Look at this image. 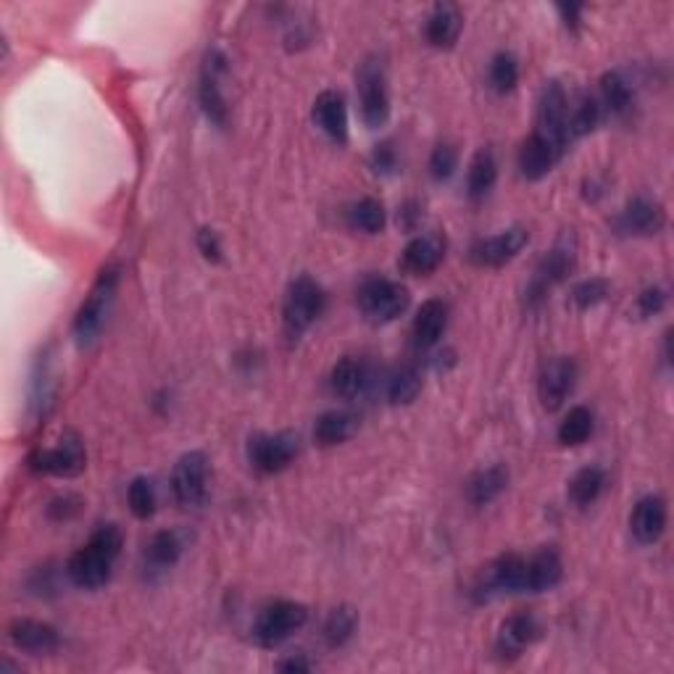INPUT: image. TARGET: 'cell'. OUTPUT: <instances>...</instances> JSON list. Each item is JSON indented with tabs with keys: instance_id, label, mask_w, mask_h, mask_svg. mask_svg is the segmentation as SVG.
Masks as SVG:
<instances>
[{
	"instance_id": "6da1fadb",
	"label": "cell",
	"mask_w": 674,
	"mask_h": 674,
	"mask_svg": "<svg viewBox=\"0 0 674 674\" xmlns=\"http://www.w3.org/2000/svg\"><path fill=\"white\" fill-rule=\"evenodd\" d=\"M124 535L116 524H101L90 540L66 561V577L74 588L98 590L111 579L116 559L122 557Z\"/></svg>"
},
{
	"instance_id": "7a4b0ae2",
	"label": "cell",
	"mask_w": 674,
	"mask_h": 674,
	"mask_svg": "<svg viewBox=\"0 0 674 674\" xmlns=\"http://www.w3.org/2000/svg\"><path fill=\"white\" fill-rule=\"evenodd\" d=\"M574 264H577V240H574L572 233H566L553 242L551 251L542 255L540 264L535 266V274L529 277L527 287H524V305L529 311L540 309L546 303L548 292L574 272Z\"/></svg>"
},
{
	"instance_id": "3957f363",
	"label": "cell",
	"mask_w": 674,
	"mask_h": 674,
	"mask_svg": "<svg viewBox=\"0 0 674 674\" xmlns=\"http://www.w3.org/2000/svg\"><path fill=\"white\" fill-rule=\"evenodd\" d=\"M355 90H359V109L361 122L370 129H383L390 122V87L388 72H385L383 59L366 55L355 68Z\"/></svg>"
},
{
	"instance_id": "277c9868",
	"label": "cell",
	"mask_w": 674,
	"mask_h": 674,
	"mask_svg": "<svg viewBox=\"0 0 674 674\" xmlns=\"http://www.w3.org/2000/svg\"><path fill=\"white\" fill-rule=\"evenodd\" d=\"M355 301H359L361 314H364L372 324H390L401 314H405V309H409L411 303V296L405 285L396 283V279L390 277L374 274V277H366L364 283L359 285Z\"/></svg>"
},
{
	"instance_id": "5b68a950",
	"label": "cell",
	"mask_w": 674,
	"mask_h": 674,
	"mask_svg": "<svg viewBox=\"0 0 674 674\" xmlns=\"http://www.w3.org/2000/svg\"><path fill=\"white\" fill-rule=\"evenodd\" d=\"M324 305H327V296H324L316 279H311L309 274L292 279L283 301L285 333L290 337H301L311 324L320 320Z\"/></svg>"
},
{
	"instance_id": "8992f818",
	"label": "cell",
	"mask_w": 674,
	"mask_h": 674,
	"mask_svg": "<svg viewBox=\"0 0 674 674\" xmlns=\"http://www.w3.org/2000/svg\"><path fill=\"white\" fill-rule=\"evenodd\" d=\"M118 285V270H105L98 283L92 285L90 296L79 305L77 316H74V337L79 346H90L98 335H101L105 320H109L111 303H114Z\"/></svg>"
},
{
	"instance_id": "52a82bcc",
	"label": "cell",
	"mask_w": 674,
	"mask_h": 674,
	"mask_svg": "<svg viewBox=\"0 0 674 674\" xmlns=\"http://www.w3.org/2000/svg\"><path fill=\"white\" fill-rule=\"evenodd\" d=\"M309 622V609L298 601H274L255 616L253 638L261 648H277Z\"/></svg>"
},
{
	"instance_id": "ba28073f",
	"label": "cell",
	"mask_w": 674,
	"mask_h": 674,
	"mask_svg": "<svg viewBox=\"0 0 674 674\" xmlns=\"http://www.w3.org/2000/svg\"><path fill=\"white\" fill-rule=\"evenodd\" d=\"M172 496L183 509L196 511L209 501V455L203 451H190L179 455L172 470Z\"/></svg>"
},
{
	"instance_id": "9c48e42d",
	"label": "cell",
	"mask_w": 674,
	"mask_h": 674,
	"mask_svg": "<svg viewBox=\"0 0 674 674\" xmlns=\"http://www.w3.org/2000/svg\"><path fill=\"white\" fill-rule=\"evenodd\" d=\"M524 559L527 557H520V553H503V557L490 561V564L479 572L477 583H474V601L485 603L498 596L524 592Z\"/></svg>"
},
{
	"instance_id": "30bf717a",
	"label": "cell",
	"mask_w": 674,
	"mask_h": 674,
	"mask_svg": "<svg viewBox=\"0 0 674 674\" xmlns=\"http://www.w3.org/2000/svg\"><path fill=\"white\" fill-rule=\"evenodd\" d=\"M224 74H227V55L220 48H211L203 59L201 79H198V103H201L205 118L220 129L227 127L229 122V105L222 87Z\"/></svg>"
},
{
	"instance_id": "8fae6325",
	"label": "cell",
	"mask_w": 674,
	"mask_h": 674,
	"mask_svg": "<svg viewBox=\"0 0 674 674\" xmlns=\"http://www.w3.org/2000/svg\"><path fill=\"white\" fill-rule=\"evenodd\" d=\"M29 470L46 477H77L85 472L87 453L83 440L74 433H66L53 448H37L27 459Z\"/></svg>"
},
{
	"instance_id": "7c38bea8",
	"label": "cell",
	"mask_w": 674,
	"mask_h": 674,
	"mask_svg": "<svg viewBox=\"0 0 674 674\" xmlns=\"http://www.w3.org/2000/svg\"><path fill=\"white\" fill-rule=\"evenodd\" d=\"M298 448L296 433H259L248 440V461L255 472L279 474L296 461Z\"/></svg>"
},
{
	"instance_id": "4fadbf2b",
	"label": "cell",
	"mask_w": 674,
	"mask_h": 674,
	"mask_svg": "<svg viewBox=\"0 0 674 674\" xmlns=\"http://www.w3.org/2000/svg\"><path fill=\"white\" fill-rule=\"evenodd\" d=\"M527 242L529 233L524 227L501 229V233L474 242L470 248V261L474 266H483V270H501L524 251Z\"/></svg>"
},
{
	"instance_id": "5bb4252c",
	"label": "cell",
	"mask_w": 674,
	"mask_h": 674,
	"mask_svg": "<svg viewBox=\"0 0 674 674\" xmlns=\"http://www.w3.org/2000/svg\"><path fill=\"white\" fill-rule=\"evenodd\" d=\"M566 142L557 140V137L533 129V135L522 142L520 148V174L529 183H538V179L548 177V174L557 168V164L564 159Z\"/></svg>"
},
{
	"instance_id": "9a60e30c",
	"label": "cell",
	"mask_w": 674,
	"mask_h": 674,
	"mask_svg": "<svg viewBox=\"0 0 674 674\" xmlns=\"http://www.w3.org/2000/svg\"><path fill=\"white\" fill-rule=\"evenodd\" d=\"M577 385V364L570 355H553L540 366L538 396L546 411H559Z\"/></svg>"
},
{
	"instance_id": "2e32d148",
	"label": "cell",
	"mask_w": 674,
	"mask_h": 674,
	"mask_svg": "<svg viewBox=\"0 0 674 674\" xmlns=\"http://www.w3.org/2000/svg\"><path fill=\"white\" fill-rule=\"evenodd\" d=\"M666 224L664 205L648 196H635L616 216V233L627 237L659 235Z\"/></svg>"
},
{
	"instance_id": "e0dca14e",
	"label": "cell",
	"mask_w": 674,
	"mask_h": 674,
	"mask_svg": "<svg viewBox=\"0 0 674 674\" xmlns=\"http://www.w3.org/2000/svg\"><path fill=\"white\" fill-rule=\"evenodd\" d=\"M542 638V624L533 611H520L511 614L501 624L496 638V651L501 659H520L529 646H535Z\"/></svg>"
},
{
	"instance_id": "ac0fdd59",
	"label": "cell",
	"mask_w": 674,
	"mask_h": 674,
	"mask_svg": "<svg viewBox=\"0 0 674 674\" xmlns=\"http://www.w3.org/2000/svg\"><path fill=\"white\" fill-rule=\"evenodd\" d=\"M329 388H333L335 396H340L342 401H359V398L370 396V392L377 388V374L370 364L364 361L353 359V355H346L333 366L329 372Z\"/></svg>"
},
{
	"instance_id": "d6986e66",
	"label": "cell",
	"mask_w": 674,
	"mask_h": 674,
	"mask_svg": "<svg viewBox=\"0 0 674 674\" xmlns=\"http://www.w3.org/2000/svg\"><path fill=\"white\" fill-rule=\"evenodd\" d=\"M570 92L566 87L559 83V79H551L546 83L540 92V101H538V124L535 129L540 133L557 137V140L566 142L570 146V133H566V116H570Z\"/></svg>"
},
{
	"instance_id": "ffe728a7",
	"label": "cell",
	"mask_w": 674,
	"mask_h": 674,
	"mask_svg": "<svg viewBox=\"0 0 674 674\" xmlns=\"http://www.w3.org/2000/svg\"><path fill=\"white\" fill-rule=\"evenodd\" d=\"M666 520H670V511H666V501L657 492H648L642 496L638 503L633 506V514H629V533L640 546H653L661 540V535L666 533Z\"/></svg>"
},
{
	"instance_id": "44dd1931",
	"label": "cell",
	"mask_w": 674,
	"mask_h": 674,
	"mask_svg": "<svg viewBox=\"0 0 674 674\" xmlns=\"http://www.w3.org/2000/svg\"><path fill=\"white\" fill-rule=\"evenodd\" d=\"M187 548V535L183 529H161L155 533L151 540L146 542V551H142V570L148 577H161L168 570L177 566V561L183 559Z\"/></svg>"
},
{
	"instance_id": "7402d4cb",
	"label": "cell",
	"mask_w": 674,
	"mask_h": 674,
	"mask_svg": "<svg viewBox=\"0 0 674 674\" xmlns=\"http://www.w3.org/2000/svg\"><path fill=\"white\" fill-rule=\"evenodd\" d=\"M9 640L14 642L18 651H27L33 657H46L61 646V633L53 624L40 620H27L18 616L9 624Z\"/></svg>"
},
{
	"instance_id": "603a6c76",
	"label": "cell",
	"mask_w": 674,
	"mask_h": 674,
	"mask_svg": "<svg viewBox=\"0 0 674 674\" xmlns=\"http://www.w3.org/2000/svg\"><path fill=\"white\" fill-rule=\"evenodd\" d=\"M311 118L316 127L322 129L335 146H346L348 142V105L342 92L337 90H322L316 96L314 109H311Z\"/></svg>"
},
{
	"instance_id": "cb8c5ba5",
	"label": "cell",
	"mask_w": 674,
	"mask_h": 674,
	"mask_svg": "<svg viewBox=\"0 0 674 674\" xmlns=\"http://www.w3.org/2000/svg\"><path fill=\"white\" fill-rule=\"evenodd\" d=\"M601 92H598V103H601L603 116L627 118L635 109V83L629 79L627 72L622 68H611L601 77Z\"/></svg>"
},
{
	"instance_id": "d4e9b609",
	"label": "cell",
	"mask_w": 674,
	"mask_h": 674,
	"mask_svg": "<svg viewBox=\"0 0 674 674\" xmlns=\"http://www.w3.org/2000/svg\"><path fill=\"white\" fill-rule=\"evenodd\" d=\"M446 259V242L438 235H416L401 251V270L416 277L433 274Z\"/></svg>"
},
{
	"instance_id": "484cf974",
	"label": "cell",
	"mask_w": 674,
	"mask_h": 674,
	"mask_svg": "<svg viewBox=\"0 0 674 674\" xmlns=\"http://www.w3.org/2000/svg\"><path fill=\"white\" fill-rule=\"evenodd\" d=\"M564 579V561L553 548L524 559V592H548Z\"/></svg>"
},
{
	"instance_id": "4316f807",
	"label": "cell",
	"mask_w": 674,
	"mask_h": 674,
	"mask_svg": "<svg viewBox=\"0 0 674 674\" xmlns=\"http://www.w3.org/2000/svg\"><path fill=\"white\" fill-rule=\"evenodd\" d=\"M461 27H464V16H461L459 5L453 3H435L429 11L427 22H424V37L438 51H448L459 42Z\"/></svg>"
},
{
	"instance_id": "83f0119b",
	"label": "cell",
	"mask_w": 674,
	"mask_h": 674,
	"mask_svg": "<svg viewBox=\"0 0 674 674\" xmlns=\"http://www.w3.org/2000/svg\"><path fill=\"white\" fill-rule=\"evenodd\" d=\"M448 327V305L440 298H429L420 305L416 311L414 324H411V337H414V346L420 351H429L440 342L442 333Z\"/></svg>"
},
{
	"instance_id": "f1b7e54d",
	"label": "cell",
	"mask_w": 674,
	"mask_h": 674,
	"mask_svg": "<svg viewBox=\"0 0 674 674\" xmlns=\"http://www.w3.org/2000/svg\"><path fill=\"white\" fill-rule=\"evenodd\" d=\"M359 429V420L355 414L346 409H333V411H324V414L316 416L314 422V440L316 446L322 448H335L340 442L351 440Z\"/></svg>"
},
{
	"instance_id": "f546056e",
	"label": "cell",
	"mask_w": 674,
	"mask_h": 674,
	"mask_svg": "<svg viewBox=\"0 0 674 674\" xmlns=\"http://www.w3.org/2000/svg\"><path fill=\"white\" fill-rule=\"evenodd\" d=\"M506 488H509V470L503 464H492L472 474L466 483V498L472 506H490L503 496Z\"/></svg>"
},
{
	"instance_id": "4dcf8cb0",
	"label": "cell",
	"mask_w": 674,
	"mask_h": 674,
	"mask_svg": "<svg viewBox=\"0 0 674 674\" xmlns=\"http://www.w3.org/2000/svg\"><path fill=\"white\" fill-rule=\"evenodd\" d=\"M607 470L603 466H596V464H588L583 466V470H577L572 474L570 479V488H566V496H570V501L577 506V509H588V506H592L598 501V498L603 496V490H607Z\"/></svg>"
},
{
	"instance_id": "1f68e13d",
	"label": "cell",
	"mask_w": 674,
	"mask_h": 674,
	"mask_svg": "<svg viewBox=\"0 0 674 674\" xmlns=\"http://www.w3.org/2000/svg\"><path fill=\"white\" fill-rule=\"evenodd\" d=\"M498 183V161L490 148H479L474 153L470 172H466V192L472 201H485L490 196L492 187Z\"/></svg>"
},
{
	"instance_id": "d6a6232c",
	"label": "cell",
	"mask_w": 674,
	"mask_h": 674,
	"mask_svg": "<svg viewBox=\"0 0 674 674\" xmlns=\"http://www.w3.org/2000/svg\"><path fill=\"white\" fill-rule=\"evenodd\" d=\"M346 222H348V227L355 229V233L379 235L385 229V224H388V211H385L383 201L366 196L348 205Z\"/></svg>"
},
{
	"instance_id": "836d02e7",
	"label": "cell",
	"mask_w": 674,
	"mask_h": 674,
	"mask_svg": "<svg viewBox=\"0 0 674 674\" xmlns=\"http://www.w3.org/2000/svg\"><path fill=\"white\" fill-rule=\"evenodd\" d=\"M383 388L385 398H388L392 405H405L416 401V396L422 392V374L416 366H398V370L385 374Z\"/></svg>"
},
{
	"instance_id": "e575fe53",
	"label": "cell",
	"mask_w": 674,
	"mask_h": 674,
	"mask_svg": "<svg viewBox=\"0 0 674 674\" xmlns=\"http://www.w3.org/2000/svg\"><path fill=\"white\" fill-rule=\"evenodd\" d=\"M601 122L603 111L596 96H579L577 101L570 103V116H566V133H570V140H579V137L596 133Z\"/></svg>"
},
{
	"instance_id": "d590c367",
	"label": "cell",
	"mask_w": 674,
	"mask_h": 674,
	"mask_svg": "<svg viewBox=\"0 0 674 674\" xmlns=\"http://www.w3.org/2000/svg\"><path fill=\"white\" fill-rule=\"evenodd\" d=\"M592 427H596V416H592V411L588 409V405H574V409H570V414L561 420L559 429H557V438L561 446L577 448L590 438Z\"/></svg>"
},
{
	"instance_id": "8d00e7d4",
	"label": "cell",
	"mask_w": 674,
	"mask_h": 674,
	"mask_svg": "<svg viewBox=\"0 0 674 674\" xmlns=\"http://www.w3.org/2000/svg\"><path fill=\"white\" fill-rule=\"evenodd\" d=\"M355 629H359V611L353 607H337L324 620L322 635L329 648H342L346 642L353 640Z\"/></svg>"
},
{
	"instance_id": "74e56055",
	"label": "cell",
	"mask_w": 674,
	"mask_h": 674,
	"mask_svg": "<svg viewBox=\"0 0 674 674\" xmlns=\"http://www.w3.org/2000/svg\"><path fill=\"white\" fill-rule=\"evenodd\" d=\"M488 83L498 96H506V92L516 90V85H520V59H516L511 51H501L492 55L488 66Z\"/></svg>"
},
{
	"instance_id": "f35d334b",
	"label": "cell",
	"mask_w": 674,
	"mask_h": 674,
	"mask_svg": "<svg viewBox=\"0 0 674 674\" xmlns=\"http://www.w3.org/2000/svg\"><path fill=\"white\" fill-rule=\"evenodd\" d=\"M55 403V383H53V372H51V361H42L37 364V372L33 377V392H29V405L35 409V414L46 416L51 411V405Z\"/></svg>"
},
{
	"instance_id": "ab89813d",
	"label": "cell",
	"mask_w": 674,
	"mask_h": 674,
	"mask_svg": "<svg viewBox=\"0 0 674 674\" xmlns=\"http://www.w3.org/2000/svg\"><path fill=\"white\" fill-rule=\"evenodd\" d=\"M127 503L129 511L137 516V520H151L155 514V506H159V496H155V485L151 477H135L129 483L127 490Z\"/></svg>"
},
{
	"instance_id": "60d3db41",
	"label": "cell",
	"mask_w": 674,
	"mask_h": 674,
	"mask_svg": "<svg viewBox=\"0 0 674 674\" xmlns=\"http://www.w3.org/2000/svg\"><path fill=\"white\" fill-rule=\"evenodd\" d=\"M609 292H611V285L607 283V279L590 277V279H583V283L574 285L570 298L579 311H590V309H596V305H601L603 301H607Z\"/></svg>"
},
{
	"instance_id": "b9f144b4",
	"label": "cell",
	"mask_w": 674,
	"mask_h": 674,
	"mask_svg": "<svg viewBox=\"0 0 674 674\" xmlns=\"http://www.w3.org/2000/svg\"><path fill=\"white\" fill-rule=\"evenodd\" d=\"M455 168H459V151L451 142H440L435 146V151L429 153V177L435 183H448L453 177Z\"/></svg>"
},
{
	"instance_id": "7bdbcfd3",
	"label": "cell",
	"mask_w": 674,
	"mask_h": 674,
	"mask_svg": "<svg viewBox=\"0 0 674 674\" xmlns=\"http://www.w3.org/2000/svg\"><path fill=\"white\" fill-rule=\"evenodd\" d=\"M370 168L377 177H396L398 168H401V159H398L396 146L390 140L377 142L370 153Z\"/></svg>"
},
{
	"instance_id": "ee69618b",
	"label": "cell",
	"mask_w": 674,
	"mask_h": 674,
	"mask_svg": "<svg viewBox=\"0 0 674 674\" xmlns=\"http://www.w3.org/2000/svg\"><path fill=\"white\" fill-rule=\"evenodd\" d=\"M666 301H670V292H666L664 287H646L638 296V301H635V314H638L640 320H651V316H659L661 311L666 309Z\"/></svg>"
},
{
	"instance_id": "f6af8a7d",
	"label": "cell",
	"mask_w": 674,
	"mask_h": 674,
	"mask_svg": "<svg viewBox=\"0 0 674 674\" xmlns=\"http://www.w3.org/2000/svg\"><path fill=\"white\" fill-rule=\"evenodd\" d=\"M46 511L53 522H68L83 511V501L77 496H59L48 503Z\"/></svg>"
},
{
	"instance_id": "bcb514c9",
	"label": "cell",
	"mask_w": 674,
	"mask_h": 674,
	"mask_svg": "<svg viewBox=\"0 0 674 674\" xmlns=\"http://www.w3.org/2000/svg\"><path fill=\"white\" fill-rule=\"evenodd\" d=\"M196 246H198V251L203 253V259H205V261H214V264H220V261H222V253H224V248H222L220 235H216L214 229H209V227L198 229V235H196Z\"/></svg>"
},
{
	"instance_id": "7dc6e473",
	"label": "cell",
	"mask_w": 674,
	"mask_h": 674,
	"mask_svg": "<svg viewBox=\"0 0 674 674\" xmlns=\"http://www.w3.org/2000/svg\"><path fill=\"white\" fill-rule=\"evenodd\" d=\"M557 14L561 16V22L566 24V27L572 29H577L579 27V22H583V14H585V5H579V3H561V5H557Z\"/></svg>"
},
{
	"instance_id": "c3c4849f",
	"label": "cell",
	"mask_w": 674,
	"mask_h": 674,
	"mask_svg": "<svg viewBox=\"0 0 674 674\" xmlns=\"http://www.w3.org/2000/svg\"><path fill=\"white\" fill-rule=\"evenodd\" d=\"M420 220H422V205L416 203V201L403 203L401 214H398V222H401L405 229H414L416 224H420Z\"/></svg>"
},
{
	"instance_id": "681fc988",
	"label": "cell",
	"mask_w": 674,
	"mask_h": 674,
	"mask_svg": "<svg viewBox=\"0 0 674 674\" xmlns=\"http://www.w3.org/2000/svg\"><path fill=\"white\" fill-rule=\"evenodd\" d=\"M311 661L303 657H290L285 661H279V672H311Z\"/></svg>"
}]
</instances>
